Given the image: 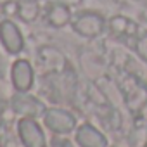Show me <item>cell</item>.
<instances>
[{"mask_svg":"<svg viewBox=\"0 0 147 147\" xmlns=\"http://www.w3.org/2000/svg\"><path fill=\"white\" fill-rule=\"evenodd\" d=\"M76 30L83 35H97L102 30V18L97 14H83L76 21Z\"/></svg>","mask_w":147,"mask_h":147,"instance_id":"6da1fadb","label":"cell"},{"mask_svg":"<svg viewBox=\"0 0 147 147\" xmlns=\"http://www.w3.org/2000/svg\"><path fill=\"white\" fill-rule=\"evenodd\" d=\"M67 18H69V12H67L66 7H62V5H55V7H54V11H52V21H54L55 24L66 23Z\"/></svg>","mask_w":147,"mask_h":147,"instance_id":"3957f363","label":"cell"},{"mask_svg":"<svg viewBox=\"0 0 147 147\" xmlns=\"http://www.w3.org/2000/svg\"><path fill=\"white\" fill-rule=\"evenodd\" d=\"M138 52L147 59V35H145V36H142V38L138 40Z\"/></svg>","mask_w":147,"mask_h":147,"instance_id":"277c9868","label":"cell"},{"mask_svg":"<svg viewBox=\"0 0 147 147\" xmlns=\"http://www.w3.org/2000/svg\"><path fill=\"white\" fill-rule=\"evenodd\" d=\"M111 30L118 35H125V33H133L135 31V24L125 18H114L111 19Z\"/></svg>","mask_w":147,"mask_h":147,"instance_id":"7a4b0ae2","label":"cell"}]
</instances>
